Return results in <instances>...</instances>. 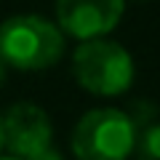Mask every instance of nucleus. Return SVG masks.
Here are the masks:
<instances>
[{"instance_id":"1","label":"nucleus","mask_w":160,"mask_h":160,"mask_svg":"<svg viewBox=\"0 0 160 160\" xmlns=\"http://www.w3.org/2000/svg\"><path fill=\"white\" fill-rule=\"evenodd\" d=\"M64 56V32L59 24L35 13H19L0 24V59L22 72L48 69Z\"/></svg>"},{"instance_id":"2","label":"nucleus","mask_w":160,"mask_h":160,"mask_svg":"<svg viewBox=\"0 0 160 160\" xmlns=\"http://www.w3.org/2000/svg\"><path fill=\"white\" fill-rule=\"evenodd\" d=\"M72 75L80 88L96 96H120L133 83V59L126 48L104 38L83 40L72 53Z\"/></svg>"},{"instance_id":"3","label":"nucleus","mask_w":160,"mask_h":160,"mask_svg":"<svg viewBox=\"0 0 160 160\" xmlns=\"http://www.w3.org/2000/svg\"><path fill=\"white\" fill-rule=\"evenodd\" d=\"M133 142L136 128L126 109L99 107L78 120L69 147L78 160H128L133 155Z\"/></svg>"},{"instance_id":"4","label":"nucleus","mask_w":160,"mask_h":160,"mask_svg":"<svg viewBox=\"0 0 160 160\" xmlns=\"http://www.w3.org/2000/svg\"><path fill=\"white\" fill-rule=\"evenodd\" d=\"M0 123H3V147L11 149L13 158L29 160L40 149L53 144L51 118L46 115V109H40L32 102L13 104L0 118Z\"/></svg>"},{"instance_id":"5","label":"nucleus","mask_w":160,"mask_h":160,"mask_svg":"<svg viewBox=\"0 0 160 160\" xmlns=\"http://www.w3.org/2000/svg\"><path fill=\"white\" fill-rule=\"evenodd\" d=\"M126 0H56V24L78 40L104 38L118 27Z\"/></svg>"},{"instance_id":"6","label":"nucleus","mask_w":160,"mask_h":160,"mask_svg":"<svg viewBox=\"0 0 160 160\" xmlns=\"http://www.w3.org/2000/svg\"><path fill=\"white\" fill-rule=\"evenodd\" d=\"M133 155H136V160H160V123L158 120L136 131Z\"/></svg>"},{"instance_id":"7","label":"nucleus","mask_w":160,"mask_h":160,"mask_svg":"<svg viewBox=\"0 0 160 160\" xmlns=\"http://www.w3.org/2000/svg\"><path fill=\"white\" fill-rule=\"evenodd\" d=\"M126 115L131 118L133 128H144L149 126V123H155V118H158V109H155L152 102H144V99H136V102H131V107L126 109Z\"/></svg>"},{"instance_id":"8","label":"nucleus","mask_w":160,"mask_h":160,"mask_svg":"<svg viewBox=\"0 0 160 160\" xmlns=\"http://www.w3.org/2000/svg\"><path fill=\"white\" fill-rule=\"evenodd\" d=\"M29 160H64V158H62V152H59L53 144H48L46 149H40V152H38V155H32Z\"/></svg>"},{"instance_id":"9","label":"nucleus","mask_w":160,"mask_h":160,"mask_svg":"<svg viewBox=\"0 0 160 160\" xmlns=\"http://www.w3.org/2000/svg\"><path fill=\"white\" fill-rule=\"evenodd\" d=\"M6 72H8V67H6V62H3V59H0V86H3V83H6Z\"/></svg>"},{"instance_id":"10","label":"nucleus","mask_w":160,"mask_h":160,"mask_svg":"<svg viewBox=\"0 0 160 160\" xmlns=\"http://www.w3.org/2000/svg\"><path fill=\"white\" fill-rule=\"evenodd\" d=\"M0 149H3V123H0Z\"/></svg>"},{"instance_id":"11","label":"nucleus","mask_w":160,"mask_h":160,"mask_svg":"<svg viewBox=\"0 0 160 160\" xmlns=\"http://www.w3.org/2000/svg\"><path fill=\"white\" fill-rule=\"evenodd\" d=\"M0 160H22V158H0Z\"/></svg>"}]
</instances>
